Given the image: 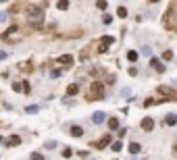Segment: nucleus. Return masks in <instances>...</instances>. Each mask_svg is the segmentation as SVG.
<instances>
[{
  "label": "nucleus",
  "instance_id": "f257e3e1",
  "mask_svg": "<svg viewBox=\"0 0 177 160\" xmlns=\"http://www.w3.org/2000/svg\"><path fill=\"white\" fill-rule=\"evenodd\" d=\"M25 13H27V21L31 23L36 29H40L42 27V21H44V8L38 6V4H27Z\"/></svg>",
  "mask_w": 177,
  "mask_h": 160
},
{
  "label": "nucleus",
  "instance_id": "f03ea898",
  "mask_svg": "<svg viewBox=\"0 0 177 160\" xmlns=\"http://www.w3.org/2000/svg\"><path fill=\"white\" fill-rule=\"evenodd\" d=\"M104 98V89L100 81H92L90 85V94H87V100H102Z\"/></svg>",
  "mask_w": 177,
  "mask_h": 160
},
{
  "label": "nucleus",
  "instance_id": "7ed1b4c3",
  "mask_svg": "<svg viewBox=\"0 0 177 160\" xmlns=\"http://www.w3.org/2000/svg\"><path fill=\"white\" fill-rule=\"evenodd\" d=\"M159 91L163 96H169V100H177V94H175V89L169 87V85H159Z\"/></svg>",
  "mask_w": 177,
  "mask_h": 160
},
{
  "label": "nucleus",
  "instance_id": "20e7f679",
  "mask_svg": "<svg viewBox=\"0 0 177 160\" xmlns=\"http://www.w3.org/2000/svg\"><path fill=\"white\" fill-rule=\"evenodd\" d=\"M104 121H106V112L98 110V112L92 114V123H94V125H100V123H104Z\"/></svg>",
  "mask_w": 177,
  "mask_h": 160
},
{
  "label": "nucleus",
  "instance_id": "39448f33",
  "mask_svg": "<svg viewBox=\"0 0 177 160\" xmlns=\"http://www.w3.org/2000/svg\"><path fill=\"white\" fill-rule=\"evenodd\" d=\"M150 67H154V71H156V73H165V64H161L159 58H150Z\"/></svg>",
  "mask_w": 177,
  "mask_h": 160
},
{
  "label": "nucleus",
  "instance_id": "423d86ee",
  "mask_svg": "<svg viewBox=\"0 0 177 160\" xmlns=\"http://www.w3.org/2000/svg\"><path fill=\"white\" fill-rule=\"evenodd\" d=\"M142 129H144V131H152V129H154V121H152L150 117L142 119Z\"/></svg>",
  "mask_w": 177,
  "mask_h": 160
},
{
  "label": "nucleus",
  "instance_id": "0eeeda50",
  "mask_svg": "<svg viewBox=\"0 0 177 160\" xmlns=\"http://www.w3.org/2000/svg\"><path fill=\"white\" fill-rule=\"evenodd\" d=\"M4 144H6V146H19V144H21V137H19V135H11L9 139H4Z\"/></svg>",
  "mask_w": 177,
  "mask_h": 160
},
{
  "label": "nucleus",
  "instance_id": "6e6552de",
  "mask_svg": "<svg viewBox=\"0 0 177 160\" xmlns=\"http://www.w3.org/2000/svg\"><path fill=\"white\" fill-rule=\"evenodd\" d=\"M140 150H142V146L138 144V142H131L129 144V154L134 156V154H140Z\"/></svg>",
  "mask_w": 177,
  "mask_h": 160
},
{
  "label": "nucleus",
  "instance_id": "1a4fd4ad",
  "mask_svg": "<svg viewBox=\"0 0 177 160\" xmlns=\"http://www.w3.org/2000/svg\"><path fill=\"white\" fill-rule=\"evenodd\" d=\"M69 133H71L73 137H81V135H83V129H81L79 125H73V127L69 129Z\"/></svg>",
  "mask_w": 177,
  "mask_h": 160
},
{
  "label": "nucleus",
  "instance_id": "9d476101",
  "mask_svg": "<svg viewBox=\"0 0 177 160\" xmlns=\"http://www.w3.org/2000/svg\"><path fill=\"white\" fill-rule=\"evenodd\" d=\"M77 94H79V85L77 83H71L67 87V96H77Z\"/></svg>",
  "mask_w": 177,
  "mask_h": 160
},
{
  "label": "nucleus",
  "instance_id": "9b49d317",
  "mask_svg": "<svg viewBox=\"0 0 177 160\" xmlns=\"http://www.w3.org/2000/svg\"><path fill=\"white\" fill-rule=\"evenodd\" d=\"M165 125H169V127L177 125V114H167L165 117Z\"/></svg>",
  "mask_w": 177,
  "mask_h": 160
},
{
  "label": "nucleus",
  "instance_id": "f8f14e48",
  "mask_svg": "<svg viewBox=\"0 0 177 160\" xmlns=\"http://www.w3.org/2000/svg\"><path fill=\"white\" fill-rule=\"evenodd\" d=\"M58 62L60 64H71L73 62V56L71 54H63V56H58Z\"/></svg>",
  "mask_w": 177,
  "mask_h": 160
},
{
  "label": "nucleus",
  "instance_id": "ddd939ff",
  "mask_svg": "<svg viewBox=\"0 0 177 160\" xmlns=\"http://www.w3.org/2000/svg\"><path fill=\"white\" fill-rule=\"evenodd\" d=\"M108 144H110V135H104L102 139H100L98 144H94V146H96V148H104V146H108Z\"/></svg>",
  "mask_w": 177,
  "mask_h": 160
},
{
  "label": "nucleus",
  "instance_id": "4468645a",
  "mask_svg": "<svg viewBox=\"0 0 177 160\" xmlns=\"http://www.w3.org/2000/svg\"><path fill=\"white\" fill-rule=\"evenodd\" d=\"M108 129L110 131H115V129H119V121L113 117V119H108Z\"/></svg>",
  "mask_w": 177,
  "mask_h": 160
},
{
  "label": "nucleus",
  "instance_id": "2eb2a0df",
  "mask_svg": "<svg viewBox=\"0 0 177 160\" xmlns=\"http://www.w3.org/2000/svg\"><path fill=\"white\" fill-rule=\"evenodd\" d=\"M127 60H129V62H136V60H138V52H136V50H129V52H127Z\"/></svg>",
  "mask_w": 177,
  "mask_h": 160
},
{
  "label": "nucleus",
  "instance_id": "dca6fc26",
  "mask_svg": "<svg viewBox=\"0 0 177 160\" xmlns=\"http://www.w3.org/2000/svg\"><path fill=\"white\" fill-rule=\"evenodd\" d=\"M38 110H40V106H36V104H31V106H25V112H27V114H36Z\"/></svg>",
  "mask_w": 177,
  "mask_h": 160
},
{
  "label": "nucleus",
  "instance_id": "f3484780",
  "mask_svg": "<svg viewBox=\"0 0 177 160\" xmlns=\"http://www.w3.org/2000/svg\"><path fill=\"white\" fill-rule=\"evenodd\" d=\"M117 17L125 19V17H127V8H125V6H119V8H117Z\"/></svg>",
  "mask_w": 177,
  "mask_h": 160
},
{
  "label": "nucleus",
  "instance_id": "a211bd4d",
  "mask_svg": "<svg viewBox=\"0 0 177 160\" xmlns=\"http://www.w3.org/2000/svg\"><path fill=\"white\" fill-rule=\"evenodd\" d=\"M15 33H19V27H17V25H11V27L6 29V33H4V35H15Z\"/></svg>",
  "mask_w": 177,
  "mask_h": 160
},
{
  "label": "nucleus",
  "instance_id": "6ab92c4d",
  "mask_svg": "<svg viewBox=\"0 0 177 160\" xmlns=\"http://www.w3.org/2000/svg\"><path fill=\"white\" fill-rule=\"evenodd\" d=\"M121 148H123V146H121V142H119V139H117V142H113V144H110V150H113V152H119Z\"/></svg>",
  "mask_w": 177,
  "mask_h": 160
},
{
  "label": "nucleus",
  "instance_id": "aec40b11",
  "mask_svg": "<svg viewBox=\"0 0 177 160\" xmlns=\"http://www.w3.org/2000/svg\"><path fill=\"white\" fill-rule=\"evenodd\" d=\"M56 8H58V11H67V8H69V2H65V0H60V2L56 4Z\"/></svg>",
  "mask_w": 177,
  "mask_h": 160
},
{
  "label": "nucleus",
  "instance_id": "412c9836",
  "mask_svg": "<svg viewBox=\"0 0 177 160\" xmlns=\"http://www.w3.org/2000/svg\"><path fill=\"white\" fill-rule=\"evenodd\" d=\"M113 42H115V38H110V35H104L102 38V44H106V46H110Z\"/></svg>",
  "mask_w": 177,
  "mask_h": 160
},
{
  "label": "nucleus",
  "instance_id": "4be33fe9",
  "mask_svg": "<svg viewBox=\"0 0 177 160\" xmlns=\"http://www.w3.org/2000/svg\"><path fill=\"white\" fill-rule=\"evenodd\" d=\"M63 156H65V158H71V156H73V150H71V148H65V150H63Z\"/></svg>",
  "mask_w": 177,
  "mask_h": 160
},
{
  "label": "nucleus",
  "instance_id": "5701e85b",
  "mask_svg": "<svg viewBox=\"0 0 177 160\" xmlns=\"http://www.w3.org/2000/svg\"><path fill=\"white\" fill-rule=\"evenodd\" d=\"M163 58H165V60H171V58H173V52H171V50H165V52H163Z\"/></svg>",
  "mask_w": 177,
  "mask_h": 160
},
{
  "label": "nucleus",
  "instance_id": "b1692460",
  "mask_svg": "<svg viewBox=\"0 0 177 160\" xmlns=\"http://www.w3.org/2000/svg\"><path fill=\"white\" fill-rule=\"evenodd\" d=\"M142 54H144V56H150V54H152V48H148V46H144V48H142Z\"/></svg>",
  "mask_w": 177,
  "mask_h": 160
},
{
  "label": "nucleus",
  "instance_id": "393cba45",
  "mask_svg": "<svg viewBox=\"0 0 177 160\" xmlns=\"http://www.w3.org/2000/svg\"><path fill=\"white\" fill-rule=\"evenodd\" d=\"M44 148H48V150H54V148H56V142H46V144H44Z\"/></svg>",
  "mask_w": 177,
  "mask_h": 160
},
{
  "label": "nucleus",
  "instance_id": "a878e982",
  "mask_svg": "<svg viewBox=\"0 0 177 160\" xmlns=\"http://www.w3.org/2000/svg\"><path fill=\"white\" fill-rule=\"evenodd\" d=\"M50 77H52V79L60 77V71H58V69H54V71H50Z\"/></svg>",
  "mask_w": 177,
  "mask_h": 160
},
{
  "label": "nucleus",
  "instance_id": "bb28decb",
  "mask_svg": "<svg viewBox=\"0 0 177 160\" xmlns=\"http://www.w3.org/2000/svg\"><path fill=\"white\" fill-rule=\"evenodd\" d=\"M96 6H98V8H100V11H104V8H106V6H108V2H96Z\"/></svg>",
  "mask_w": 177,
  "mask_h": 160
},
{
  "label": "nucleus",
  "instance_id": "cd10ccee",
  "mask_svg": "<svg viewBox=\"0 0 177 160\" xmlns=\"http://www.w3.org/2000/svg\"><path fill=\"white\" fill-rule=\"evenodd\" d=\"M31 160H44V158H42V154H38V152H33V154H31Z\"/></svg>",
  "mask_w": 177,
  "mask_h": 160
},
{
  "label": "nucleus",
  "instance_id": "c85d7f7f",
  "mask_svg": "<svg viewBox=\"0 0 177 160\" xmlns=\"http://www.w3.org/2000/svg\"><path fill=\"white\" fill-rule=\"evenodd\" d=\"M121 96H131V91H129V87H123V89H121Z\"/></svg>",
  "mask_w": 177,
  "mask_h": 160
},
{
  "label": "nucleus",
  "instance_id": "c756f323",
  "mask_svg": "<svg viewBox=\"0 0 177 160\" xmlns=\"http://www.w3.org/2000/svg\"><path fill=\"white\" fill-rule=\"evenodd\" d=\"M106 50H108V46H106V44H102V42H100V48H98V52H106Z\"/></svg>",
  "mask_w": 177,
  "mask_h": 160
},
{
  "label": "nucleus",
  "instance_id": "7c9ffc66",
  "mask_svg": "<svg viewBox=\"0 0 177 160\" xmlns=\"http://www.w3.org/2000/svg\"><path fill=\"white\" fill-rule=\"evenodd\" d=\"M129 75H131V77H136V75H138V69H136V67H131V69H129Z\"/></svg>",
  "mask_w": 177,
  "mask_h": 160
},
{
  "label": "nucleus",
  "instance_id": "2f4dec72",
  "mask_svg": "<svg viewBox=\"0 0 177 160\" xmlns=\"http://www.w3.org/2000/svg\"><path fill=\"white\" fill-rule=\"evenodd\" d=\"M6 56H9V52H6V50H0V60H4Z\"/></svg>",
  "mask_w": 177,
  "mask_h": 160
},
{
  "label": "nucleus",
  "instance_id": "473e14b6",
  "mask_svg": "<svg viewBox=\"0 0 177 160\" xmlns=\"http://www.w3.org/2000/svg\"><path fill=\"white\" fill-rule=\"evenodd\" d=\"M110 21H113V17H110V15H104V23H106V25H108Z\"/></svg>",
  "mask_w": 177,
  "mask_h": 160
},
{
  "label": "nucleus",
  "instance_id": "72a5a7b5",
  "mask_svg": "<svg viewBox=\"0 0 177 160\" xmlns=\"http://www.w3.org/2000/svg\"><path fill=\"white\" fill-rule=\"evenodd\" d=\"M13 89L15 91H21V83H13Z\"/></svg>",
  "mask_w": 177,
  "mask_h": 160
},
{
  "label": "nucleus",
  "instance_id": "f704fd0d",
  "mask_svg": "<svg viewBox=\"0 0 177 160\" xmlns=\"http://www.w3.org/2000/svg\"><path fill=\"white\" fill-rule=\"evenodd\" d=\"M6 21V13H0V23H4Z\"/></svg>",
  "mask_w": 177,
  "mask_h": 160
},
{
  "label": "nucleus",
  "instance_id": "c9c22d12",
  "mask_svg": "<svg viewBox=\"0 0 177 160\" xmlns=\"http://www.w3.org/2000/svg\"><path fill=\"white\" fill-rule=\"evenodd\" d=\"M44 160H46V158H44Z\"/></svg>",
  "mask_w": 177,
  "mask_h": 160
}]
</instances>
